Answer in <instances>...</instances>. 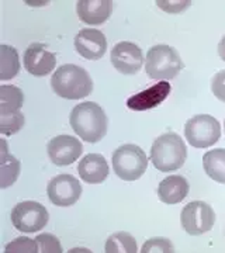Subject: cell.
Instances as JSON below:
<instances>
[{"label": "cell", "mask_w": 225, "mask_h": 253, "mask_svg": "<svg viewBox=\"0 0 225 253\" xmlns=\"http://www.w3.org/2000/svg\"><path fill=\"white\" fill-rule=\"evenodd\" d=\"M3 149H1V170H0V187L1 189H7L11 186L14 181L17 180L18 174H20V162L17 158H14L13 155L7 154V145L6 141L3 139Z\"/></svg>", "instance_id": "19"}, {"label": "cell", "mask_w": 225, "mask_h": 253, "mask_svg": "<svg viewBox=\"0 0 225 253\" xmlns=\"http://www.w3.org/2000/svg\"><path fill=\"white\" fill-rule=\"evenodd\" d=\"M142 253H152V252H162V253H173L175 246L169 239L166 238H151L142 245Z\"/></svg>", "instance_id": "26"}, {"label": "cell", "mask_w": 225, "mask_h": 253, "mask_svg": "<svg viewBox=\"0 0 225 253\" xmlns=\"http://www.w3.org/2000/svg\"><path fill=\"white\" fill-rule=\"evenodd\" d=\"M110 58L113 66L123 75H136L144 63L142 49L130 41H121L113 46Z\"/></svg>", "instance_id": "10"}, {"label": "cell", "mask_w": 225, "mask_h": 253, "mask_svg": "<svg viewBox=\"0 0 225 253\" xmlns=\"http://www.w3.org/2000/svg\"><path fill=\"white\" fill-rule=\"evenodd\" d=\"M211 91L217 99L225 103V69L217 72L211 81Z\"/></svg>", "instance_id": "28"}, {"label": "cell", "mask_w": 225, "mask_h": 253, "mask_svg": "<svg viewBox=\"0 0 225 253\" xmlns=\"http://www.w3.org/2000/svg\"><path fill=\"white\" fill-rule=\"evenodd\" d=\"M224 128H225V120H224Z\"/></svg>", "instance_id": "30"}, {"label": "cell", "mask_w": 225, "mask_h": 253, "mask_svg": "<svg viewBox=\"0 0 225 253\" xmlns=\"http://www.w3.org/2000/svg\"><path fill=\"white\" fill-rule=\"evenodd\" d=\"M184 136L191 146L206 149L218 142L221 136V126L213 116L198 114L187 120L184 126Z\"/></svg>", "instance_id": "6"}, {"label": "cell", "mask_w": 225, "mask_h": 253, "mask_svg": "<svg viewBox=\"0 0 225 253\" xmlns=\"http://www.w3.org/2000/svg\"><path fill=\"white\" fill-rule=\"evenodd\" d=\"M6 253H36L38 252L37 241H33L26 236H18L4 246Z\"/></svg>", "instance_id": "24"}, {"label": "cell", "mask_w": 225, "mask_h": 253, "mask_svg": "<svg viewBox=\"0 0 225 253\" xmlns=\"http://www.w3.org/2000/svg\"><path fill=\"white\" fill-rule=\"evenodd\" d=\"M187 158L184 141L176 132H166L153 141L151 161L159 172H175L180 169Z\"/></svg>", "instance_id": "3"}, {"label": "cell", "mask_w": 225, "mask_h": 253, "mask_svg": "<svg viewBox=\"0 0 225 253\" xmlns=\"http://www.w3.org/2000/svg\"><path fill=\"white\" fill-rule=\"evenodd\" d=\"M189 181L186 180L183 176L179 174H173L166 179H163L159 186H158V196L159 200L169 204V206H175L179 204L183 200L187 197L189 194Z\"/></svg>", "instance_id": "17"}, {"label": "cell", "mask_w": 225, "mask_h": 253, "mask_svg": "<svg viewBox=\"0 0 225 253\" xmlns=\"http://www.w3.org/2000/svg\"><path fill=\"white\" fill-rule=\"evenodd\" d=\"M48 156L56 166H68L79 159L83 152L82 142L72 135H58L48 142Z\"/></svg>", "instance_id": "11"}, {"label": "cell", "mask_w": 225, "mask_h": 253, "mask_svg": "<svg viewBox=\"0 0 225 253\" xmlns=\"http://www.w3.org/2000/svg\"><path fill=\"white\" fill-rule=\"evenodd\" d=\"M172 87L169 82H158L146 90L139 91L127 100V107L134 111H144L162 104L169 96Z\"/></svg>", "instance_id": "14"}, {"label": "cell", "mask_w": 225, "mask_h": 253, "mask_svg": "<svg viewBox=\"0 0 225 253\" xmlns=\"http://www.w3.org/2000/svg\"><path fill=\"white\" fill-rule=\"evenodd\" d=\"M180 221L189 235H203L211 231L216 224V212L213 207L204 201H191L183 208Z\"/></svg>", "instance_id": "8"}, {"label": "cell", "mask_w": 225, "mask_h": 253, "mask_svg": "<svg viewBox=\"0 0 225 253\" xmlns=\"http://www.w3.org/2000/svg\"><path fill=\"white\" fill-rule=\"evenodd\" d=\"M69 123L75 134L90 144L99 142L107 134V116L94 101H85L73 107Z\"/></svg>", "instance_id": "1"}, {"label": "cell", "mask_w": 225, "mask_h": 253, "mask_svg": "<svg viewBox=\"0 0 225 253\" xmlns=\"http://www.w3.org/2000/svg\"><path fill=\"white\" fill-rule=\"evenodd\" d=\"M204 170L217 183L225 184V149H211L203 156Z\"/></svg>", "instance_id": "18"}, {"label": "cell", "mask_w": 225, "mask_h": 253, "mask_svg": "<svg viewBox=\"0 0 225 253\" xmlns=\"http://www.w3.org/2000/svg\"><path fill=\"white\" fill-rule=\"evenodd\" d=\"M49 214L45 206L37 201H21L11 211V222L20 232L33 234L48 224Z\"/></svg>", "instance_id": "7"}, {"label": "cell", "mask_w": 225, "mask_h": 253, "mask_svg": "<svg viewBox=\"0 0 225 253\" xmlns=\"http://www.w3.org/2000/svg\"><path fill=\"white\" fill-rule=\"evenodd\" d=\"M104 252L107 253H135L138 252L136 241L128 232H117L108 236Z\"/></svg>", "instance_id": "22"}, {"label": "cell", "mask_w": 225, "mask_h": 253, "mask_svg": "<svg viewBox=\"0 0 225 253\" xmlns=\"http://www.w3.org/2000/svg\"><path fill=\"white\" fill-rule=\"evenodd\" d=\"M20 61L16 48L1 44L0 45V81H9L17 76Z\"/></svg>", "instance_id": "20"}, {"label": "cell", "mask_w": 225, "mask_h": 253, "mask_svg": "<svg viewBox=\"0 0 225 253\" xmlns=\"http://www.w3.org/2000/svg\"><path fill=\"white\" fill-rule=\"evenodd\" d=\"M24 114L21 111L0 114V132L3 135H13L24 126Z\"/></svg>", "instance_id": "23"}, {"label": "cell", "mask_w": 225, "mask_h": 253, "mask_svg": "<svg viewBox=\"0 0 225 253\" xmlns=\"http://www.w3.org/2000/svg\"><path fill=\"white\" fill-rule=\"evenodd\" d=\"M38 252L43 253H62V246L59 239L52 234H41L36 238Z\"/></svg>", "instance_id": "25"}, {"label": "cell", "mask_w": 225, "mask_h": 253, "mask_svg": "<svg viewBox=\"0 0 225 253\" xmlns=\"http://www.w3.org/2000/svg\"><path fill=\"white\" fill-rule=\"evenodd\" d=\"M81 179L89 184H100L107 179L110 168L106 158L100 154H89L78 165Z\"/></svg>", "instance_id": "16"}, {"label": "cell", "mask_w": 225, "mask_h": 253, "mask_svg": "<svg viewBox=\"0 0 225 253\" xmlns=\"http://www.w3.org/2000/svg\"><path fill=\"white\" fill-rule=\"evenodd\" d=\"M184 68L179 52L171 45L158 44L149 48L145 59V72L153 81H172Z\"/></svg>", "instance_id": "4"}, {"label": "cell", "mask_w": 225, "mask_h": 253, "mask_svg": "<svg viewBox=\"0 0 225 253\" xmlns=\"http://www.w3.org/2000/svg\"><path fill=\"white\" fill-rule=\"evenodd\" d=\"M113 170L121 180H138L148 168V158L144 149L138 145L126 144L117 148L113 154Z\"/></svg>", "instance_id": "5"}, {"label": "cell", "mask_w": 225, "mask_h": 253, "mask_svg": "<svg viewBox=\"0 0 225 253\" xmlns=\"http://www.w3.org/2000/svg\"><path fill=\"white\" fill-rule=\"evenodd\" d=\"M52 90L63 99L79 100L93 91V81L83 68L66 63L59 66L51 78Z\"/></svg>", "instance_id": "2"}, {"label": "cell", "mask_w": 225, "mask_h": 253, "mask_svg": "<svg viewBox=\"0 0 225 253\" xmlns=\"http://www.w3.org/2000/svg\"><path fill=\"white\" fill-rule=\"evenodd\" d=\"M75 49L85 59L97 61L107 51V40L97 28H83L75 37Z\"/></svg>", "instance_id": "12"}, {"label": "cell", "mask_w": 225, "mask_h": 253, "mask_svg": "<svg viewBox=\"0 0 225 253\" xmlns=\"http://www.w3.org/2000/svg\"><path fill=\"white\" fill-rule=\"evenodd\" d=\"M24 68L30 75L34 76H46L52 72L56 65V58L52 52L46 49L44 44L34 42L28 46L24 52Z\"/></svg>", "instance_id": "13"}, {"label": "cell", "mask_w": 225, "mask_h": 253, "mask_svg": "<svg viewBox=\"0 0 225 253\" xmlns=\"http://www.w3.org/2000/svg\"><path fill=\"white\" fill-rule=\"evenodd\" d=\"M51 203L58 207H71L82 196V184L72 174H59L46 187Z\"/></svg>", "instance_id": "9"}, {"label": "cell", "mask_w": 225, "mask_h": 253, "mask_svg": "<svg viewBox=\"0 0 225 253\" xmlns=\"http://www.w3.org/2000/svg\"><path fill=\"white\" fill-rule=\"evenodd\" d=\"M24 103V94L16 86H0V114H9L20 111Z\"/></svg>", "instance_id": "21"}, {"label": "cell", "mask_w": 225, "mask_h": 253, "mask_svg": "<svg viewBox=\"0 0 225 253\" xmlns=\"http://www.w3.org/2000/svg\"><path fill=\"white\" fill-rule=\"evenodd\" d=\"M190 4H191V1L190 0H176V1H168V0H156V6L158 7H161L163 11H166V13H172V14H175V13H180V11H183V10H186L189 7Z\"/></svg>", "instance_id": "27"}, {"label": "cell", "mask_w": 225, "mask_h": 253, "mask_svg": "<svg viewBox=\"0 0 225 253\" xmlns=\"http://www.w3.org/2000/svg\"><path fill=\"white\" fill-rule=\"evenodd\" d=\"M218 55H220V58L225 62V36L221 38V41L218 44Z\"/></svg>", "instance_id": "29"}, {"label": "cell", "mask_w": 225, "mask_h": 253, "mask_svg": "<svg viewBox=\"0 0 225 253\" xmlns=\"http://www.w3.org/2000/svg\"><path fill=\"white\" fill-rule=\"evenodd\" d=\"M113 10L111 0H79L76 3V13L85 24L99 26L108 20Z\"/></svg>", "instance_id": "15"}]
</instances>
